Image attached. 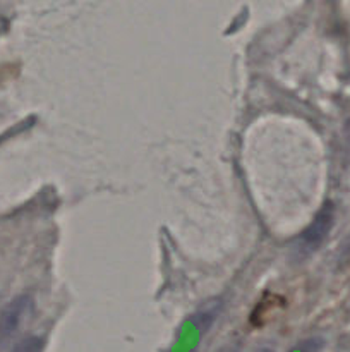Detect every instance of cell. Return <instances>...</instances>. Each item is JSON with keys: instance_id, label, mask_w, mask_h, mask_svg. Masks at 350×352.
Instances as JSON below:
<instances>
[{"instance_id": "1", "label": "cell", "mask_w": 350, "mask_h": 352, "mask_svg": "<svg viewBox=\"0 0 350 352\" xmlns=\"http://www.w3.org/2000/svg\"><path fill=\"white\" fill-rule=\"evenodd\" d=\"M33 311V298L30 294H19L10 299L0 311V347L7 346L16 337L23 323Z\"/></svg>"}, {"instance_id": "2", "label": "cell", "mask_w": 350, "mask_h": 352, "mask_svg": "<svg viewBox=\"0 0 350 352\" xmlns=\"http://www.w3.org/2000/svg\"><path fill=\"white\" fill-rule=\"evenodd\" d=\"M333 219H335V213H333L331 203H326L321 208V212L316 215V219L312 220L311 226L302 232L301 239H299V244H301L302 251H311L318 250L323 244V241L328 237L329 230L333 227Z\"/></svg>"}, {"instance_id": "3", "label": "cell", "mask_w": 350, "mask_h": 352, "mask_svg": "<svg viewBox=\"0 0 350 352\" xmlns=\"http://www.w3.org/2000/svg\"><path fill=\"white\" fill-rule=\"evenodd\" d=\"M43 349H45V340L38 336H31V337H26V339L19 340L10 352H43Z\"/></svg>"}]
</instances>
